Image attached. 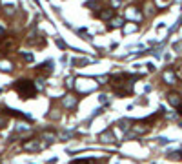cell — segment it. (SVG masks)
Wrapping results in <instances>:
<instances>
[{
    "label": "cell",
    "instance_id": "obj_10",
    "mask_svg": "<svg viewBox=\"0 0 182 164\" xmlns=\"http://www.w3.org/2000/svg\"><path fill=\"white\" fill-rule=\"evenodd\" d=\"M122 22H124V20H122V18H120V16H117V18H115V20H113V18H111V26H113V27H118V26H122Z\"/></svg>",
    "mask_w": 182,
    "mask_h": 164
},
{
    "label": "cell",
    "instance_id": "obj_18",
    "mask_svg": "<svg viewBox=\"0 0 182 164\" xmlns=\"http://www.w3.org/2000/svg\"><path fill=\"white\" fill-rule=\"evenodd\" d=\"M24 58H26V62H33V55H29V53L27 55L24 53Z\"/></svg>",
    "mask_w": 182,
    "mask_h": 164
},
{
    "label": "cell",
    "instance_id": "obj_19",
    "mask_svg": "<svg viewBox=\"0 0 182 164\" xmlns=\"http://www.w3.org/2000/svg\"><path fill=\"white\" fill-rule=\"evenodd\" d=\"M171 159H182V153H180V152H179V153H173Z\"/></svg>",
    "mask_w": 182,
    "mask_h": 164
},
{
    "label": "cell",
    "instance_id": "obj_9",
    "mask_svg": "<svg viewBox=\"0 0 182 164\" xmlns=\"http://www.w3.org/2000/svg\"><path fill=\"white\" fill-rule=\"evenodd\" d=\"M73 164H97L95 159H80V161H75Z\"/></svg>",
    "mask_w": 182,
    "mask_h": 164
},
{
    "label": "cell",
    "instance_id": "obj_15",
    "mask_svg": "<svg viewBox=\"0 0 182 164\" xmlns=\"http://www.w3.org/2000/svg\"><path fill=\"white\" fill-rule=\"evenodd\" d=\"M124 31H126V33H131V31H137V26H126V27H124Z\"/></svg>",
    "mask_w": 182,
    "mask_h": 164
},
{
    "label": "cell",
    "instance_id": "obj_13",
    "mask_svg": "<svg viewBox=\"0 0 182 164\" xmlns=\"http://www.w3.org/2000/svg\"><path fill=\"white\" fill-rule=\"evenodd\" d=\"M0 69H2V71H11L13 68H11L9 64H5V62H2V64H0Z\"/></svg>",
    "mask_w": 182,
    "mask_h": 164
},
{
    "label": "cell",
    "instance_id": "obj_20",
    "mask_svg": "<svg viewBox=\"0 0 182 164\" xmlns=\"http://www.w3.org/2000/svg\"><path fill=\"white\" fill-rule=\"evenodd\" d=\"M179 75H180V77H182V69H180V73H179Z\"/></svg>",
    "mask_w": 182,
    "mask_h": 164
},
{
    "label": "cell",
    "instance_id": "obj_3",
    "mask_svg": "<svg viewBox=\"0 0 182 164\" xmlns=\"http://www.w3.org/2000/svg\"><path fill=\"white\" fill-rule=\"evenodd\" d=\"M44 148H46V144H42L38 139H29V141L24 142V150L26 152H40Z\"/></svg>",
    "mask_w": 182,
    "mask_h": 164
},
{
    "label": "cell",
    "instance_id": "obj_14",
    "mask_svg": "<svg viewBox=\"0 0 182 164\" xmlns=\"http://www.w3.org/2000/svg\"><path fill=\"white\" fill-rule=\"evenodd\" d=\"M111 5H113V9H117L122 5V0H111Z\"/></svg>",
    "mask_w": 182,
    "mask_h": 164
},
{
    "label": "cell",
    "instance_id": "obj_12",
    "mask_svg": "<svg viewBox=\"0 0 182 164\" xmlns=\"http://www.w3.org/2000/svg\"><path fill=\"white\" fill-rule=\"evenodd\" d=\"M129 16H131V18H137V20L140 18V15H139V13L135 11V7H131V11H129Z\"/></svg>",
    "mask_w": 182,
    "mask_h": 164
},
{
    "label": "cell",
    "instance_id": "obj_4",
    "mask_svg": "<svg viewBox=\"0 0 182 164\" xmlns=\"http://www.w3.org/2000/svg\"><path fill=\"white\" fill-rule=\"evenodd\" d=\"M168 100H170V104L173 106V108H180L182 106V99L179 93H170L168 95Z\"/></svg>",
    "mask_w": 182,
    "mask_h": 164
},
{
    "label": "cell",
    "instance_id": "obj_5",
    "mask_svg": "<svg viewBox=\"0 0 182 164\" xmlns=\"http://www.w3.org/2000/svg\"><path fill=\"white\" fill-rule=\"evenodd\" d=\"M162 77H164L166 84H175V82H177V75H175V71H171V69H166Z\"/></svg>",
    "mask_w": 182,
    "mask_h": 164
},
{
    "label": "cell",
    "instance_id": "obj_8",
    "mask_svg": "<svg viewBox=\"0 0 182 164\" xmlns=\"http://www.w3.org/2000/svg\"><path fill=\"white\" fill-rule=\"evenodd\" d=\"M64 106L66 108H75L77 106V99L75 97H66L64 99Z\"/></svg>",
    "mask_w": 182,
    "mask_h": 164
},
{
    "label": "cell",
    "instance_id": "obj_2",
    "mask_svg": "<svg viewBox=\"0 0 182 164\" xmlns=\"http://www.w3.org/2000/svg\"><path fill=\"white\" fill-rule=\"evenodd\" d=\"M16 46H18V42H16V38L15 37H2L0 38V51L2 53H9V51H15L16 49Z\"/></svg>",
    "mask_w": 182,
    "mask_h": 164
},
{
    "label": "cell",
    "instance_id": "obj_11",
    "mask_svg": "<svg viewBox=\"0 0 182 164\" xmlns=\"http://www.w3.org/2000/svg\"><path fill=\"white\" fill-rule=\"evenodd\" d=\"M49 71H51V62L42 64V73H49Z\"/></svg>",
    "mask_w": 182,
    "mask_h": 164
},
{
    "label": "cell",
    "instance_id": "obj_6",
    "mask_svg": "<svg viewBox=\"0 0 182 164\" xmlns=\"http://www.w3.org/2000/svg\"><path fill=\"white\" fill-rule=\"evenodd\" d=\"M113 15H115V9H111V7H108V9H104V11H100V18L102 20H109V18H113Z\"/></svg>",
    "mask_w": 182,
    "mask_h": 164
},
{
    "label": "cell",
    "instance_id": "obj_1",
    "mask_svg": "<svg viewBox=\"0 0 182 164\" xmlns=\"http://www.w3.org/2000/svg\"><path fill=\"white\" fill-rule=\"evenodd\" d=\"M15 89L22 99H33L36 95V86L31 80H16L15 82Z\"/></svg>",
    "mask_w": 182,
    "mask_h": 164
},
{
    "label": "cell",
    "instance_id": "obj_17",
    "mask_svg": "<svg viewBox=\"0 0 182 164\" xmlns=\"http://www.w3.org/2000/svg\"><path fill=\"white\" fill-rule=\"evenodd\" d=\"M170 2H171V0H157V4H159V5H162V7H164V5H168Z\"/></svg>",
    "mask_w": 182,
    "mask_h": 164
},
{
    "label": "cell",
    "instance_id": "obj_7",
    "mask_svg": "<svg viewBox=\"0 0 182 164\" xmlns=\"http://www.w3.org/2000/svg\"><path fill=\"white\" fill-rule=\"evenodd\" d=\"M98 141H102V142H111V141H113V133H111V130H106L104 133H100Z\"/></svg>",
    "mask_w": 182,
    "mask_h": 164
},
{
    "label": "cell",
    "instance_id": "obj_16",
    "mask_svg": "<svg viewBox=\"0 0 182 164\" xmlns=\"http://www.w3.org/2000/svg\"><path fill=\"white\" fill-rule=\"evenodd\" d=\"M7 124V117H0V128H4Z\"/></svg>",
    "mask_w": 182,
    "mask_h": 164
}]
</instances>
